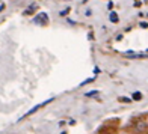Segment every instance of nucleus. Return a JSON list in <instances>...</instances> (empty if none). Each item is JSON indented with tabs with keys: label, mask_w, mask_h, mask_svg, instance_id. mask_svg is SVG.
<instances>
[{
	"label": "nucleus",
	"mask_w": 148,
	"mask_h": 134,
	"mask_svg": "<svg viewBox=\"0 0 148 134\" xmlns=\"http://www.w3.org/2000/svg\"><path fill=\"white\" fill-rule=\"evenodd\" d=\"M51 101H53V98H50V99H47V101H44V103H41V104H36L35 107H33V109H30V110H29L27 113H26V115H24V116H23L21 119H26V116H30V115H33V113H35L36 110H39V109H41V107H44L45 104H50Z\"/></svg>",
	"instance_id": "nucleus-1"
},
{
	"label": "nucleus",
	"mask_w": 148,
	"mask_h": 134,
	"mask_svg": "<svg viewBox=\"0 0 148 134\" xmlns=\"http://www.w3.org/2000/svg\"><path fill=\"white\" fill-rule=\"evenodd\" d=\"M35 23H39V24H45V23H49V17H47L45 12H39V14L35 17V20H33Z\"/></svg>",
	"instance_id": "nucleus-2"
},
{
	"label": "nucleus",
	"mask_w": 148,
	"mask_h": 134,
	"mask_svg": "<svg viewBox=\"0 0 148 134\" xmlns=\"http://www.w3.org/2000/svg\"><path fill=\"white\" fill-rule=\"evenodd\" d=\"M109 20H110L112 23H118V15H116V12H110Z\"/></svg>",
	"instance_id": "nucleus-3"
},
{
	"label": "nucleus",
	"mask_w": 148,
	"mask_h": 134,
	"mask_svg": "<svg viewBox=\"0 0 148 134\" xmlns=\"http://www.w3.org/2000/svg\"><path fill=\"white\" fill-rule=\"evenodd\" d=\"M132 98L134 99V101H139V99H142V93H140V92H134Z\"/></svg>",
	"instance_id": "nucleus-4"
},
{
	"label": "nucleus",
	"mask_w": 148,
	"mask_h": 134,
	"mask_svg": "<svg viewBox=\"0 0 148 134\" xmlns=\"http://www.w3.org/2000/svg\"><path fill=\"white\" fill-rule=\"evenodd\" d=\"M94 80H95V78H94V77H91V78H86V80H83V82H82V83H80V86H85V84H89V83H92V82H94Z\"/></svg>",
	"instance_id": "nucleus-5"
},
{
	"label": "nucleus",
	"mask_w": 148,
	"mask_h": 134,
	"mask_svg": "<svg viewBox=\"0 0 148 134\" xmlns=\"http://www.w3.org/2000/svg\"><path fill=\"white\" fill-rule=\"evenodd\" d=\"M35 8H36V3H33V5H30L29 8L26 9V14H32V12H33V9H35Z\"/></svg>",
	"instance_id": "nucleus-6"
},
{
	"label": "nucleus",
	"mask_w": 148,
	"mask_h": 134,
	"mask_svg": "<svg viewBox=\"0 0 148 134\" xmlns=\"http://www.w3.org/2000/svg\"><path fill=\"white\" fill-rule=\"evenodd\" d=\"M85 95H86V97H89V98H91V97H95V95H98V90H91V92H86Z\"/></svg>",
	"instance_id": "nucleus-7"
},
{
	"label": "nucleus",
	"mask_w": 148,
	"mask_h": 134,
	"mask_svg": "<svg viewBox=\"0 0 148 134\" xmlns=\"http://www.w3.org/2000/svg\"><path fill=\"white\" fill-rule=\"evenodd\" d=\"M68 11H70V9H65V11H60V12H59V15H60V17H62V15H66V14H68Z\"/></svg>",
	"instance_id": "nucleus-8"
},
{
	"label": "nucleus",
	"mask_w": 148,
	"mask_h": 134,
	"mask_svg": "<svg viewBox=\"0 0 148 134\" xmlns=\"http://www.w3.org/2000/svg\"><path fill=\"white\" fill-rule=\"evenodd\" d=\"M119 101H124V103H129V101H130V99H129V98H119Z\"/></svg>",
	"instance_id": "nucleus-9"
},
{
	"label": "nucleus",
	"mask_w": 148,
	"mask_h": 134,
	"mask_svg": "<svg viewBox=\"0 0 148 134\" xmlns=\"http://www.w3.org/2000/svg\"><path fill=\"white\" fill-rule=\"evenodd\" d=\"M100 72V68H94V74H98Z\"/></svg>",
	"instance_id": "nucleus-10"
},
{
	"label": "nucleus",
	"mask_w": 148,
	"mask_h": 134,
	"mask_svg": "<svg viewBox=\"0 0 148 134\" xmlns=\"http://www.w3.org/2000/svg\"><path fill=\"white\" fill-rule=\"evenodd\" d=\"M107 8L112 9V8H113V3H112V2H109V5H107Z\"/></svg>",
	"instance_id": "nucleus-11"
},
{
	"label": "nucleus",
	"mask_w": 148,
	"mask_h": 134,
	"mask_svg": "<svg viewBox=\"0 0 148 134\" xmlns=\"http://www.w3.org/2000/svg\"><path fill=\"white\" fill-rule=\"evenodd\" d=\"M3 9H5V5H2V6H0V12H2Z\"/></svg>",
	"instance_id": "nucleus-12"
}]
</instances>
